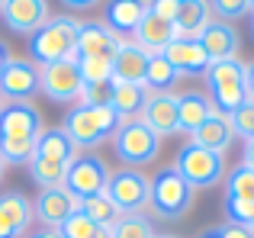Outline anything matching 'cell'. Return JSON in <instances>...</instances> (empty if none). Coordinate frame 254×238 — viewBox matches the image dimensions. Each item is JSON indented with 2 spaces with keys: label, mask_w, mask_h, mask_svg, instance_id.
I'll return each mask as SVG.
<instances>
[{
  "label": "cell",
  "mask_w": 254,
  "mask_h": 238,
  "mask_svg": "<svg viewBox=\"0 0 254 238\" xmlns=\"http://www.w3.org/2000/svg\"><path fill=\"white\" fill-rule=\"evenodd\" d=\"M161 55L171 61V68L177 74H206V68H209V58H206L203 45L196 39H180L177 36Z\"/></svg>",
  "instance_id": "obj_19"
},
{
  "label": "cell",
  "mask_w": 254,
  "mask_h": 238,
  "mask_svg": "<svg viewBox=\"0 0 254 238\" xmlns=\"http://www.w3.org/2000/svg\"><path fill=\"white\" fill-rule=\"evenodd\" d=\"M248 3H251V13H254V0H248Z\"/></svg>",
  "instance_id": "obj_49"
},
{
  "label": "cell",
  "mask_w": 254,
  "mask_h": 238,
  "mask_svg": "<svg viewBox=\"0 0 254 238\" xmlns=\"http://www.w3.org/2000/svg\"><path fill=\"white\" fill-rule=\"evenodd\" d=\"M26 168H29V177L36 180V187H39V190L64 187V174H68V164H55V161H42V158H32Z\"/></svg>",
  "instance_id": "obj_29"
},
{
  "label": "cell",
  "mask_w": 254,
  "mask_h": 238,
  "mask_svg": "<svg viewBox=\"0 0 254 238\" xmlns=\"http://www.w3.org/2000/svg\"><path fill=\"white\" fill-rule=\"evenodd\" d=\"M119 122H123V119L113 113L110 103H100V107H93V103H77V107H71L68 113H64L62 129L77 148H97V145L110 142V138L116 135Z\"/></svg>",
  "instance_id": "obj_1"
},
{
  "label": "cell",
  "mask_w": 254,
  "mask_h": 238,
  "mask_svg": "<svg viewBox=\"0 0 254 238\" xmlns=\"http://www.w3.org/2000/svg\"><path fill=\"white\" fill-rule=\"evenodd\" d=\"M229 122H232V132H235V135H242L245 142L254 138V103L248 100L245 107H238L235 113L229 116Z\"/></svg>",
  "instance_id": "obj_35"
},
{
  "label": "cell",
  "mask_w": 254,
  "mask_h": 238,
  "mask_svg": "<svg viewBox=\"0 0 254 238\" xmlns=\"http://www.w3.org/2000/svg\"><path fill=\"white\" fill-rule=\"evenodd\" d=\"M77 19L74 16H52L39 32L29 36V55L39 68H49L58 61H74L77 42Z\"/></svg>",
  "instance_id": "obj_2"
},
{
  "label": "cell",
  "mask_w": 254,
  "mask_h": 238,
  "mask_svg": "<svg viewBox=\"0 0 254 238\" xmlns=\"http://www.w3.org/2000/svg\"><path fill=\"white\" fill-rule=\"evenodd\" d=\"M251 213H254V203L251 200H235V196H225V216H229L232 226H242L245 229V222L251 219Z\"/></svg>",
  "instance_id": "obj_36"
},
{
  "label": "cell",
  "mask_w": 254,
  "mask_h": 238,
  "mask_svg": "<svg viewBox=\"0 0 254 238\" xmlns=\"http://www.w3.org/2000/svg\"><path fill=\"white\" fill-rule=\"evenodd\" d=\"M77 209H81V200H74L64 187H52L39 190L36 203H32V219L42 222V229H62Z\"/></svg>",
  "instance_id": "obj_13"
},
{
  "label": "cell",
  "mask_w": 254,
  "mask_h": 238,
  "mask_svg": "<svg viewBox=\"0 0 254 238\" xmlns=\"http://www.w3.org/2000/svg\"><path fill=\"white\" fill-rule=\"evenodd\" d=\"M0 19L16 36H32L49 23V0H3Z\"/></svg>",
  "instance_id": "obj_12"
},
{
  "label": "cell",
  "mask_w": 254,
  "mask_h": 238,
  "mask_svg": "<svg viewBox=\"0 0 254 238\" xmlns=\"http://www.w3.org/2000/svg\"><path fill=\"white\" fill-rule=\"evenodd\" d=\"M148 13L174 23V16H177V0H148Z\"/></svg>",
  "instance_id": "obj_38"
},
{
  "label": "cell",
  "mask_w": 254,
  "mask_h": 238,
  "mask_svg": "<svg viewBox=\"0 0 254 238\" xmlns=\"http://www.w3.org/2000/svg\"><path fill=\"white\" fill-rule=\"evenodd\" d=\"M58 235H62V238H110V229L97 226L93 219H87L81 209H77V213L58 229Z\"/></svg>",
  "instance_id": "obj_32"
},
{
  "label": "cell",
  "mask_w": 254,
  "mask_h": 238,
  "mask_svg": "<svg viewBox=\"0 0 254 238\" xmlns=\"http://www.w3.org/2000/svg\"><path fill=\"white\" fill-rule=\"evenodd\" d=\"M148 103V90L142 84H126V81H110V107L119 119H138Z\"/></svg>",
  "instance_id": "obj_22"
},
{
  "label": "cell",
  "mask_w": 254,
  "mask_h": 238,
  "mask_svg": "<svg viewBox=\"0 0 254 238\" xmlns=\"http://www.w3.org/2000/svg\"><path fill=\"white\" fill-rule=\"evenodd\" d=\"M77 71H81L84 87H110L113 81V61H100V58H74Z\"/></svg>",
  "instance_id": "obj_30"
},
{
  "label": "cell",
  "mask_w": 254,
  "mask_h": 238,
  "mask_svg": "<svg viewBox=\"0 0 254 238\" xmlns=\"http://www.w3.org/2000/svg\"><path fill=\"white\" fill-rule=\"evenodd\" d=\"M42 94L55 103H81L84 81L77 71V61H58L42 68Z\"/></svg>",
  "instance_id": "obj_11"
},
{
  "label": "cell",
  "mask_w": 254,
  "mask_h": 238,
  "mask_svg": "<svg viewBox=\"0 0 254 238\" xmlns=\"http://www.w3.org/2000/svg\"><path fill=\"white\" fill-rule=\"evenodd\" d=\"M142 119L158 138L177 132V97L174 94H148V103L142 110Z\"/></svg>",
  "instance_id": "obj_18"
},
{
  "label": "cell",
  "mask_w": 254,
  "mask_h": 238,
  "mask_svg": "<svg viewBox=\"0 0 254 238\" xmlns=\"http://www.w3.org/2000/svg\"><path fill=\"white\" fill-rule=\"evenodd\" d=\"M145 68H148V55L138 45L123 42L113 58V81H126V84H142L145 81Z\"/></svg>",
  "instance_id": "obj_24"
},
{
  "label": "cell",
  "mask_w": 254,
  "mask_h": 238,
  "mask_svg": "<svg viewBox=\"0 0 254 238\" xmlns=\"http://www.w3.org/2000/svg\"><path fill=\"white\" fill-rule=\"evenodd\" d=\"M203 238H254L248 229H242V226H232V222H225V226H219V229H209Z\"/></svg>",
  "instance_id": "obj_37"
},
{
  "label": "cell",
  "mask_w": 254,
  "mask_h": 238,
  "mask_svg": "<svg viewBox=\"0 0 254 238\" xmlns=\"http://www.w3.org/2000/svg\"><path fill=\"white\" fill-rule=\"evenodd\" d=\"M245 229H248V232L254 235V213H251V219H248V222H245Z\"/></svg>",
  "instance_id": "obj_46"
},
{
  "label": "cell",
  "mask_w": 254,
  "mask_h": 238,
  "mask_svg": "<svg viewBox=\"0 0 254 238\" xmlns=\"http://www.w3.org/2000/svg\"><path fill=\"white\" fill-rule=\"evenodd\" d=\"M251 16H254V13H251ZM251 32H254V19H251Z\"/></svg>",
  "instance_id": "obj_50"
},
{
  "label": "cell",
  "mask_w": 254,
  "mask_h": 238,
  "mask_svg": "<svg viewBox=\"0 0 254 238\" xmlns=\"http://www.w3.org/2000/svg\"><path fill=\"white\" fill-rule=\"evenodd\" d=\"M3 103H6V100H3V97H0V110H3Z\"/></svg>",
  "instance_id": "obj_48"
},
{
  "label": "cell",
  "mask_w": 254,
  "mask_h": 238,
  "mask_svg": "<svg viewBox=\"0 0 254 238\" xmlns=\"http://www.w3.org/2000/svg\"><path fill=\"white\" fill-rule=\"evenodd\" d=\"M0 6H3V0H0Z\"/></svg>",
  "instance_id": "obj_51"
},
{
  "label": "cell",
  "mask_w": 254,
  "mask_h": 238,
  "mask_svg": "<svg viewBox=\"0 0 254 238\" xmlns=\"http://www.w3.org/2000/svg\"><path fill=\"white\" fill-rule=\"evenodd\" d=\"M193 200H196V193H193V187L184 180V177L174 171V164H168V168L155 171L151 174V213L158 216V219H184L187 213L193 209Z\"/></svg>",
  "instance_id": "obj_3"
},
{
  "label": "cell",
  "mask_w": 254,
  "mask_h": 238,
  "mask_svg": "<svg viewBox=\"0 0 254 238\" xmlns=\"http://www.w3.org/2000/svg\"><path fill=\"white\" fill-rule=\"evenodd\" d=\"M196 42L203 45L206 58L212 61H229V58H238V32L232 23H222V19H212L203 32L196 36Z\"/></svg>",
  "instance_id": "obj_16"
},
{
  "label": "cell",
  "mask_w": 254,
  "mask_h": 238,
  "mask_svg": "<svg viewBox=\"0 0 254 238\" xmlns=\"http://www.w3.org/2000/svg\"><path fill=\"white\" fill-rule=\"evenodd\" d=\"M209 10L216 19H222V23H235V19L248 16L251 13V3L248 0H209Z\"/></svg>",
  "instance_id": "obj_34"
},
{
  "label": "cell",
  "mask_w": 254,
  "mask_h": 238,
  "mask_svg": "<svg viewBox=\"0 0 254 238\" xmlns=\"http://www.w3.org/2000/svg\"><path fill=\"white\" fill-rule=\"evenodd\" d=\"M155 238H174V235H155Z\"/></svg>",
  "instance_id": "obj_47"
},
{
  "label": "cell",
  "mask_w": 254,
  "mask_h": 238,
  "mask_svg": "<svg viewBox=\"0 0 254 238\" xmlns=\"http://www.w3.org/2000/svg\"><path fill=\"white\" fill-rule=\"evenodd\" d=\"M10 49H6V42H0V74H3V68H6V64H10Z\"/></svg>",
  "instance_id": "obj_44"
},
{
  "label": "cell",
  "mask_w": 254,
  "mask_h": 238,
  "mask_svg": "<svg viewBox=\"0 0 254 238\" xmlns=\"http://www.w3.org/2000/svg\"><path fill=\"white\" fill-rule=\"evenodd\" d=\"M113 148H116L119 161L129 168H148L158 155H161V138L142 122V119H123L113 135Z\"/></svg>",
  "instance_id": "obj_6"
},
{
  "label": "cell",
  "mask_w": 254,
  "mask_h": 238,
  "mask_svg": "<svg viewBox=\"0 0 254 238\" xmlns=\"http://www.w3.org/2000/svg\"><path fill=\"white\" fill-rule=\"evenodd\" d=\"M225 196H235V200H251L254 203V171L238 164L225 174Z\"/></svg>",
  "instance_id": "obj_31"
},
{
  "label": "cell",
  "mask_w": 254,
  "mask_h": 238,
  "mask_svg": "<svg viewBox=\"0 0 254 238\" xmlns=\"http://www.w3.org/2000/svg\"><path fill=\"white\" fill-rule=\"evenodd\" d=\"M110 180V168L100 155H77L68 164V174H64V190H68L74 200H87V196H97L106 190Z\"/></svg>",
  "instance_id": "obj_9"
},
{
  "label": "cell",
  "mask_w": 254,
  "mask_h": 238,
  "mask_svg": "<svg viewBox=\"0 0 254 238\" xmlns=\"http://www.w3.org/2000/svg\"><path fill=\"white\" fill-rule=\"evenodd\" d=\"M245 94H248V100L254 103V61L245 64Z\"/></svg>",
  "instance_id": "obj_41"
},
{
  "label": "cell",
  "mask_w": 254,
  "mask_h": 238,
  "mask_svg": "<svg viewBox=\"0 0 254 238\" xmlns=\"http://www.w3.org/2000/svg\"><path fill=\"white\" fill-rule=\"evenodd\" d=\"M174 171H177V174L193 187V193H199V190H212V187H219V183L225 180V155L187 142L184 148L177 151Z\"/></svg>",
  "instance_id": "obj_5"
},
{
  "label": "cell",
  "mask_w": 254,
  "mask_h": 238,
  "mask_svg": "<svg viewBox=\"0 0 254 238\" xmlns=\"http://www.w3.org/2000/svg\"><path fill=\"white\" fill-rule=\"evenodd\" d=\"M212 23L209 0H177V16H174V32L180 39H196L206 26Z\"/></svg>",
  "instance_id": "obj_21"
},
{
  "label": "cell",
  "mask_w": 254,
  "mask_h": 238,
  "mask_svg": "<svg viewBox=\"0 0 254 238\" xmlns=\"http://www.w3.org/2000/svg\"><path fill=\"white\" fill-rule=\"evenodd\" d=\"M36 94H42V68L32 58H10L0 74V97L6 103H32Z\"/></svg>",
  "instance_id": "obj_8"
},
{
  "label": "cell",
  "mask_w": 254,
  "mask_h": 238,
  "mask_svg": "<svg viewBox=\"0 0 254 238\" xmlns=\"http://www.w3.org/2000/svg\"><path fill=\"white\" fill-rule=\"evenodd\" d=\"M145 13H148V0H103V26L116 32L123 42L135 32Z\"/></svg>",
  "instance_id": "obj_15"
},
{
  "label": "cell",
  "mask_w": 254,
  "mask_h": 238,
  "mask_svg": "<svg viewBox=\"0 0 254 238\" xmlns=\"http://www.w3.org/2000/svg\"><path fill=\"white\" fill-rule=\"evenodd\" d=\"M3 177H6V161L0 158V183H3Z\"/></svg>",
  "instance_id": "obj_45"
},
{
  "label": "cell",
  "mask_w": 254,
  "mask_h": 238,
  "mask_svg": "<svg viewBox=\"0 0 254 238\" xmlns=\"http://www.w3.org/2000/svg\"><path fill=\"white\" fill-rule=\"evenodd\" d=\"M81 213L87 216V219H93L97 226H103V229H113L119 219H123V213L116 209V203H113L106 193H97V196L81 200Z\"/></svg>",
  "instance_id": "obj_28"
},
{
  "label": "cell",
  "mask_w": 254,
  "mask_h": 238,
  "mask_svg": "<svg viewBox=\"0 0 254 238\" xmlns=\"http://www.w3.org/2000/svg\"><path fill=\"white\" fill-rule=\"evenodd\" d=\"M232 138H235V132H232L229 116H222V113H216V110H212V113L203 119V125H199V129L190 135V142L199 145V148H209V151L225 155V151H229V145H232Z\"/></svg>",
  "instance_id": "obj_20"
},
{
  "label": "cell",
  "mask_w": 254,
  "mask_h": 238,
  "mask_svg": "<svg viewBox=\"0 0 254 238\" xmlns=\"http://www.w3.org/2000/svg\"><path fill=\"white\" fill-rule=\"evenodd\" d=\"M0 213L19 229V235H26V229L32 226V203L26 200L19 190H10V193H0Z\"/></svg>",
  "instance_id": "obj_27"
},
{
  "label": "cell",
  "mask_w": 254,
  "mask_h": 238,
  "mask_svg": "<svg viewBox=\"0 0 254 238\" xmlns=\"http://www.w3.org/2000/svg\"><path fill=\"white\" fill-rule=\"evenodd\" d=\"M110 238H155V229H151L148 216H123L110 229Z\"/></svg>",
  "instance_id": "obj_33"
},
{
  "label": "cell",
  "mask_w": 254,
  "mask_h": 238,
  "mask_svg": "<svg viewBox=\"0 0 254 238\" xmlns=\"http://www.w3.org/2000/svg\"><path fill=\"white\" fill-rule=\"evenodd\" d=\"M26 238H62V235H58V229H36V232H29Z\"/></svg>",
  "instance_id": "obj_43"
},
{
  "label": "cell",
  "mask_w": 254,
  "mask_h": 238,
  "mask_svg": "<svg viewBox=\"0 0 254 238\" xmlns=\"http://www.w3.org/2000/svg\"><path fill=\"white\" fill-rule=\"evenodd\" d=\"M242 164H245V168H251V171H254V138H248V142H245V151H242Z\"/></svg>",
  "instance_id": "obj_42"
},
{
  "label": "cell",
  "mask_w": 254,
  "mask_h": 238,
  "mask_svg": "<svg viewBox=\"0 0 254 238\" xmlns=\"http://www.w3.org/2000/svg\"><path fill=\"white\" fill-rule=\"evenodd\" d=\"M177 71L171 68V61L164 55H148V68H145V81L142 87L148 94H171L174 84H177Z\"/></svg>",
  "instance_id": "obj_26"
},
{
  "label": "cell",
  "mask_w": 254,
  "mask_h": 238,
  "mask_svg": "<svg viewBox=\"0 0 254 238\" xmlns=\"http://www.w3.org/2000/svg\"><path fill=\"white\" fill-rule=\"evenodd\" d=\"M42 113L36 103H3L0 110V142H36L42 132Z\"/></svg>",
  "instance_id": "obj_10"
},
{
  "label": "cell",
  "mask_w": 254,
  "mask_h": 238,
  "mask_svg": "<svg viewBox=\"0 0 254 238\" xmlns=\"http://www.w3.org/2000/svg\"><path fill=\"white\" fill-rule=\"evenodd\" d=\"M32 158H42V161H55V164H71L77 158V145L64 135V129H42L36 138V155Z\"/></svg>",
  "instance_id": "obj_23"
},
{
  "label": "cell",
  "mask_w": 254,
  "mask_h": 238,
  "mask_svg": "<svg viewBox=\"0 0 254 238\" xmlns=\"http://www.w3.org/2000/svg\"><path fill=\"white\" fill-rule=\"evenodd\" d=\"M174 39H177L174 23H168V19H161V16H155V13H145L142 23H138L135 32H132V45H138L145 55H161V52L168 49Z\"/></svg>",
  "instance_id": "obj_17"
},
{
  "label": "cell",
  "mask_w": 254,
  "mask_h": 238,
  "mask_svg": "<svg viewBox=\"0 0 254 238\" xmlns=\"http://www.w3.org/2000/svg\"><path fill=\"white\" fill-rule=\"evenodd\" d=\"M103 193L116 203V209L123 216H145L148 200H151V177L135 168L110 171V180H106Z\"/></svg>",
  "instance_id": "obj_7"
},
{
  "label": "cell",
  "mask_w": 254,
  "mask_h": 238,
  "mask_svg": "<svg viewBox=\"0 0 254 238\" xmlns=\"http://www.w3.org/2000/svg\"><path fill=\"white\" fill-rule=\"evenodd\" d=\"M0 238H23V235H19V229L13 226L3 213H0Z\"/></svg>",
  "instance_id": "obj_40"
},
{
  "label": "cell",
  "mask_w": 254,
  "mask_h": 238,
  "mask_svg": "<svg viewBox=\"0 0 254 238\" xmlns=\"http://www.w3.org/2000/svg\"><path fill=\"white\" fill-rule=\"evenodd\" d=\"M123 45L116 32H110L103 23H81L77 26V42H74V58H100L113 61Z\"/></svg>",
  "instance_id": "obj_14"
},
{
  "label": "cell",
  "mask_w": 254,
  "mask_h": 238,
  "mask_svg": "<svg viewBox=\"0 0 254 238\" xmlns=\"http://www.w3.org/2000/svg\"><path fill=\"white\" fill-rule=\"evenodd\" d=\"M68 10H74V13H87V10H97L103 0H62Z\"/></svg>",
  "instance_id": "obj_39"
},
{
  "label": "cell",
  "mask_w": 254,
  "mask_h": 238,
  "mask_svg": "<svg viewBox=\"0 0 254 238\" xmlns=\"http://www.w3.org/2000/svg\"><path fill=\"white\" fill-rule=\"evenodd\" d=\"M206 87H209V103L216 113L232 116L238 107L248 103V94H245V64L238 58H229V61H212L206 68Z\"/></svg>",
  "instance_id": "obj_4"
},
{
  "label": "cell",
  "mask_w": 254,
  "mask_h": 238,
  "mask_svg": "<svg viewBox=\"0 0 254 238\" xmlns=\"http://www.w3.org/2000/svg\"><path fill=\"white\" fill-rule=\"evenodd\" d=\"M209 113H212L209 97H203L199 90H187V94H180L177 97V132L193 135Z\"/></svg>",
  "instance_id": "obj_25"
}]
</instances>
